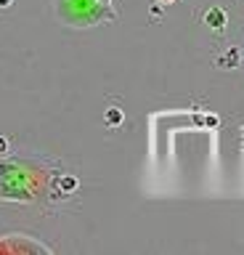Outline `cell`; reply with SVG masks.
<instances>
[{"label": "cell", "instance_id": "277c9868", "mask_svg": "<svg viewBox=\"0 0 244 255\" xmlns=\"http://www.w3.org/2000/svg\"><path fill=\"white\" fill-rule=\"evenodd\" d=\"M0 5H11V0H0Z\"/></svg>", "mask_w": 244, "mask_h": 255}, {"label": "cell", "instance_id": "6da1fadb", "mask_svg": "<svg viewBox=\"0 0 244 255\" xmlns=\"http://www.w3.org/2000/svg\"><path fill=\"white\" fill-rule=\"evenodd\" d=\"M204 19H207V24H210V27H215V29H221L223 24H225V16H223L221 8H212L210 14L204 16Z\"/></svg>", "mask_w": 244, "mask_h": 255}, {"label": "cell", "instance_id": "3957f363", "mask_svg": "<svg viewBox=\"0 0 244 255\" xmlns=\"http://www.w3.org/2000/svg\"><path fill=\"white\" fill-rule=\"evenodd\" d=\"M3 151H5V141L0 138V154H3Z\"/></svg>", "mask_w": 244, "mask_h": 255}, {"label": "cell", "instance_id": "7a4b0ae2", "mask_svg": "<svg viewBox=\"0 0 244 255\" xmlns=\"http://www.w3.org/2000/svg\"><path fill=\"white\" fill-rule=\"evenodd\" d=\"M106 120H109V123H120L122 114H120V112H109V114H106Z\"/></svg>", "mask_w": 244, "mask_h": 255}]
</instances>
